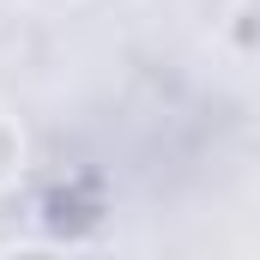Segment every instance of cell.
Here are the masks:
<instances>
[{"label": "cell", "mask_w": 260, "mask_h": 260, "mask_svg": "<svg viewBox=\"0 0 260 260\" xmlns=\"http://www.w3.org/2000/svg\"><path fill=\"white\" fill-rule=\"evenodd\" d=\"M18 170H24V133L12 115H0V188H12Z\"/></svg>", "instance_id": "cell-1"}]
</instances>
